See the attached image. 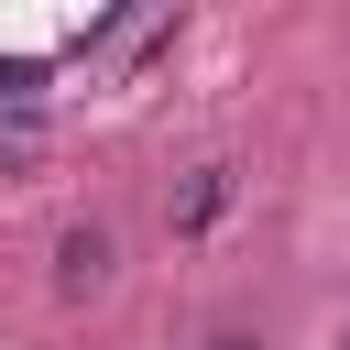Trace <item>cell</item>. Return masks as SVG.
Here are the masks:
<instances>
[{
    "mask_svg": "<svg viewBox=\"0 0 350 350\" xmlns=\"http://www.w3.org/2000/svg\"><path fill=\"white\" fill-rule=\"evenodd\" d=\"M55 284H66V295H88V284H109V230H98V219L55 241Z\"/></svg>",
    "mask_w": 350,
    "mask_h": 350,
    "instance_id": "6da1fadb",
    "label": "cell"
},
{
    "mask_svg": "<svg viewBox=\"0 0 350 350\" xmlns=\"http://www.w3.org/2000/svg\"><path fill=\"white\" fill-rule=\"evenodd\" d=\"M219 208H230V164H208V175H197V186L175 197V230H208Z\"/></svg>",
    "mask_w": 350,
    "mask_h": 350,
    "instance_id": "7a4b0ae2",
    "label": "cell"
},
{
    "mask_svg": "<svg viewBox=\"0 0 350 350\" xmlns=\"http://www.w3.org/2000/svg\"><path fill=\"white\" fill-rule=\"evenodd\" d=\"M208 350H252V339H241V328H219V339H208Z\"/></svg>",
    "mask_w": 350,
    "mask_h": 350,
    "instance_id": "3957f363",
    "label": "cell"
}]
</instances>
